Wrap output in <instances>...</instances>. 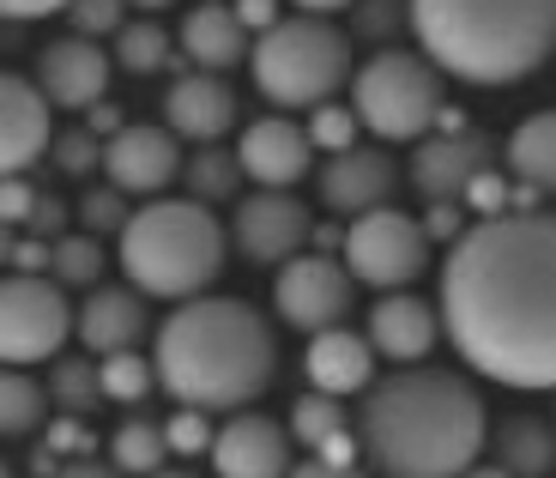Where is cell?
I'll list each match as a JSON object with an SVG mask.
<instances>
[{"mask_svg":"<svg viewBox=\"0 0 556 478\" xmlns=\"http://www.w3.org/2000/svg\"><path fill=\"white\" fill-rule=\"evenodd\" d=\"M345 267L376 291H405L430 267V230H424V218H412L400 206L363 212L345 230Z\"/></svg>","mask_w":556,"mask_h":478,"instance_id":"9c48e42d","label":"cell"},{"mask_svg":"<svg viewBox=\"0 0 556 478\" xmlns=\"http://www.w3.org/2000/svg\"><path fill=\"white\" fill-rule=\"evenodd\" d=\"M127 7H139V13H164V7H176V0H127Z\"/></svg>","mask_w":556,"mask_h":478,"instance_id":"f5cc1de1","label":"cell"},{"mask_svg":"<svg viewBox=\"0 0 556 478\" xmlns=\"http://www.w3.org/2000/svg\"><path fill=\"white\" fill-rule=\"evenodd\" d=\"M315 249L327 254V249H345V230H333V225H320L315 230Z\"/></svg>","mask_w":556,"mask_h":478,"instance_id":"f907efd6","label":"cell"},{"mask_svg":"<svg viewBox=\"0 0 556 478\" xmlns=\"http://www.w3.org/2000/svg\"><path fill=\"white\" fill-rule=\"evenodd\" d=\"M37 200H42V194L25 183V176H7V188H0V218H7V225H30Z\"/></svg>","mask_w":556,"mask_h":478,"instance_id":"ab89813d","label":"cell"},{"mask_svg":"<svg viewBox=\"0 0 556 478\" xmlns=\"http://www.w3.org/2000/svg\"><path fill=\"white\" fill-rule=\"evenodd\" d=\"M157 381L176 406L242 412L273 388L278 345L261 310L242 297H188L157 327Z\"/></svg>","mask_w":556,"mask_h":478,"instance_id":"3957f363","label":"cell"},{"mask_svg":"<svg viewBox=\"0 0 556 478\" xmlns=\"http://www.w3.org/2000/svg\"><path fill=\"white\" fill-rule=\"evenodd\" d=\"M508 169L520 183H532L539 194H556V110H539L508 134Z\"/></svg>","mask_w":556,"mask_h":478,"instance_id":"cb8c5ba5","label":"cell"},{"mask_svg":"<svg viewBox=\"0 0 556 478\" xmlns=\"http://www.w3.org/2000/svg\"><path fill=\"white\" fill-rule=\"evenodd\" d=\"M303 127H308V140H315V152L339 158V152H351V146H357L363 115H357V110H345V103H315Z\"/></svg>","mask_w":556,"mask_h":478,"instance_id":"836d02e7","label":"cell"},{"mask_svg":"<svg viewBox=\"0 0 556 478\" xmlns=\"http://www.w3.org/2000/svg\"><path fill=\"white\" fill-rule=\"evenodd\" d=\"M55 169H67V176H91V169L110 158V140L103 134H91V127H67V134H55Z\"/></svg>","mask_w":556,"mask_h":478,"instance_id":"e575fe53","label":"cell"},{"mask_svg":"<svg viewBox=\"0 0 556 478\" xmlns=\"http://www.w3.org/2000/svg\"><path fill=\"white\" fill-rule=\"evenodd\" d=\"M164 61H169V30L152 25V13L115 30V67H127V73H157Z\"/></svg>","mask_w":556,"mask_h":478,"instance_id":"1f68e13d","label":"cell"},{"mask_svg":"<svg viewBox=\"0 0 556 478\" xmlns=\"http://www.w3.org/2000/svg\"><path fill=\"white\" fill-rule=\"evenodd\" d=\"M164 127H176L181 140H194V146H218L237 127V91L206 67L181 73L164 98Z\"/></svg>","mask_w":556,"mask_h":478,"instance_id":"ac0fdd59","label":"cell"},{"mask_svg":"<svg viewBox=\"0 0 556 478\" xmlns=\"http://www.w3.org/2000/svg\"><path fill=\"white\" fill-rule=\"evenodd\" d=\"M442 327L496 388H556V212L478 218L447 249Z\"/></svg>","mask_w":556,"mask_h":478,"instance_id":"6da1fadb","label":"cell"},{"mask_svg":"<svg viewBox=\"0 0 556 478\" xmlns=\"http://www.w3.org/2000/svg\"><path fill=\"white\" fill-rule=\"evenodd\" d=\"M442 310H435L430 297H412V291H388L369 310V339H376V352L393 357V364H424L430 345L442 339Z\"/></svg>","mask_w":556,"mask_h":478,"instance_id":"44dd1931","label":"cell"},{"mask_svg":"<svg viewBox=\"0 0 556 478\" xmlns=\"http://www.w3.org/2000/svg\"><path fill=\"white\" fill-rule=\"evenodd\" d=\"M55 478H122V466H103V461H91V454H73L67 466H55Z\"/></svg>","mask_w":556,"mask_h":478,"instance_id":"bcb514c9","label":"cell"},{"mask_svg":"<svg viewBox=\"0 0 556 478\" xmlns=\"http://www.w3.org/2000/svg\"><path fill=\"white\" fill-rule=\"evenodd\" d=\"M357 0H296V13H320V18H333V13H351Z\"/></svg>","mask_w":556,"mask_h":478,"instance_id":"681fc988","label":"cell"},{"mask_svg":"<svg viewBox=\"0 0 556 478\" xmlns=\"http://www.w3.org/2000/svg\"><path fill=\"white\" fill-rule=\"evenodd\" d=\"M291 478H363L357 461H327V454H308V461L291 466Z\"/></svg>","mask_w":556,"mask_h":478,"instance_id":"ee69618b","label":"cell"},{"mask_svg":"<svg viewBox=\"0 0 556 478\" xmlns=\"http://www.w3.org/2000/svg\"><path fill=\"white\" fill-rule=\"evenodd\" d=\"M417 49L466 85H515L556 55V0H412Z\"/></svg>","mask_w":556,"mask_h":478,"instance_id":"277c9868","label":"cell"},{"mask_svg":"<svg viewBox=\"0 0 556 478\" xmlns=\"http://www.w3.org/2000/svg\"><path fill=\"white\" fill-rule=\"evenodd\" d=\"M242 158L237 152H224V146H200L194 164H188V194L194 200H237L242 188Z\"/></svg>","mask_w":556,"mask_h":478,"instance_id":"f546056e","label":"cell"},{"mask_svg":"<svg viewBox=\"0 0 556 478\" xmlns=\"http://www.w3.org/2000/svg\"><path fill=\"white\" fill-rule=\"evenodd\" d=\"M291 437H296V449H308V454L327 449L333 437H345V400L308 388V394L291 406Z\"/></svg>","mask_w":556,"mask_h":478,"instance_id":"83f0119b","label":"cell"},{"mask_svg":"<svg viewBox=\"0 0 556 478\" xmlns=\"http://www.w3.org/2000/svg\"><path fill=\"white\" fill-rule=\"evenodd\" d=\"M496 466H508L515 478H544L556 466V430L539 418H508L496 430Z\"/></svg>","mask_w":556,"mask_h":478,"instance_id":"d4e9b609","label":"cell"},{"mask_svg":"<svg viewBox=\"0 0 556 478\" xmlns=\"http://www.w3.org/2000/svg\"><path fill=\"white\" fill-rule=\"evenodd\" d=\"M61 225H67V206H61L55 194H42V200H37V212H30V237L55 242V237H61Z\"/></svg>","mask_w":556,"mask_h":478,"instance_id":"7bdbcfd3","label":"cell"},{"mask_svg":"<svg viewBox=\"0 0 556 478\" xmlns=\"http://www.w3.org/2000/svg\"><path fill=\"white\" fill-rule=\"evenodd\" d=\"M55 394H49V381H37L30 369H7L0 376V430L7 437H30L42 418H49Z\"/></svg>","mask_w":556,"mask_h":478,"instance_id":"484cf974","label":"cell"},{"mask_svg":"<svg viewBox=\"0 0 556 478\" xmlns=\"http://www.w3.org/2000/svg\"><path fill=\"white\" fill-rule=\"evenodd\" d=\"M351 110L388 146L430 140L442 122V67L424 49H381L351 73Z\"/></svg>","mask_w":556,"mask_h":478,"instance_id":"52a82bcc","label":"cell"},{"mask_svg":"<svg viewBox=\"0 0 556 478\" xmlns=\"http://www.w3.org/2000/svg\"><path fill=\"white\" fill-rule=\"evenodd\" d=\"M134 339H146V291L98 285L79 310V345L91 357H110V352H134Z\"/></svg>","mask_w":556,"mask_h":478,"instance_id":"7402d4cb","label":"cell"},{"mask_svg":"<svg viewBox=\"0 0 556 478\" xmlns=\"http://www.w3.org/2000/svg\"><path fill=\"white\" fill-rule=\"evenodd\" d=\"M181 55L206 73H224V67H237V61H249L254 42H249L242 13L237 7H218V0H200L194 13L181 18Z\"/></svg>","mask_w":556,"mask_h":478,"instance_id":"603a6c76","label":"cell"},{"mask_svg":"<svg viewBox=\"0 0 556 478\" xmlns=\"http://www.w3.org/2000/svg\"><path fill=\"white\" fill-rule=\"evenodd\" d=\"M49 273H55L67 291H91V285H103V237H91V230H79V237H55V261H49Z\"/></svg>","mask_w":556,"mask_h":478,"instance_id":"4dcf8cb0","label":"cell"},{"mask_svg":"<svg viewBox=\"0 0 556 478\" xmlns=\"http://www.w3.org/2000/svg\"><path fill=\"white\" fill-rule=\"evenodd\" d=\"M508 200H515V188L502 183L496 169H484V176H478V183L466 188V206H472L478 218H502V212H508Z\"/></svg>","mask_w":556,"mask_h":478,"instance_id":"f35d334b","label":"cell"},{"mask_svg":"<svg viewBox=\"0 0 556 478\" xmlns=\"http://www.w3.org/2000/svg\"><path fill=\"white\" fill-rule=\"evenodd\" d=\"M237 13L249 30H273L278 25V0H237Z\"/></svg>","mask_w":556,"mask_h":478,"instance_id":"7dc6e473","label":"cell"},{"mask_svg":"<svg viewBox=\"0 0 556 478\" xmlns=\"http://www.w3.org/2000/svg\"><path fill=\"white\" fill-rule=\"evenodd\" d=\"M230 237H237L242 261H254V267H285V261L303 254V242H315V225H308L303 200L266 188V194H242L237 200Z\"/></svg>","mask_w":556,"mask_h":478,"instance_id":"8fae6325","label":"cell"},{"mask_svg":"<svg viewBox=\"0 0 556 478\" xmlns=\"http://www.w3.org/2000/svg\"><path fill=\"white\" fill-rule=\"evenodd\" d=\"M49 394H55V406H61V412L85 418V412H91V406L103 400V376H98V364H85V357H55Z\"/></svg>","mask_w":556,"mask_h":478,"instance_id":"d6a6232c","label":"cell"},{"mask_svg":"<svg viewBox=\"0 0 556 478\" xmlns=\"http://www.w3.org/2000/svg\"><path fill=\"white\" fill-rule=\"evenodd\" d=\"M152 478H188V473H152Z\"/></svg>","mask_w":556,"mask_h":478,"instance_id":"db71d44e","label":"cell"},{"mask_svg":"<svg viewBox=\"0 0 556 478\" xmlns=\"http://www.w3.org/2000/svg\"><path fill=\"white\" fill-rule=\"evenodd\" d=\"M393 183H400V169L381 146H351V152L327 158V169H320V206L333 218H363V212L388 206Z\"/></svg>","mask_w":556,"mask_h":478,"instance_id":"2e32d148","label":"cell"},{"mask_svg":"<svg viewBox=\"0 0 556 478\" xmlns=\"http://www.w3.org/2000/svg\"><path fill=\"white\" fill-rule=\"evenodd\" d=\"M376 339L369 334H351V327H327V334L308 339L303 352V369H308V388H320V394H369L376 388Z\"/></svg>","mask_w":556,"mask_h":478,"instance_id":"ffe728a7","label":"cell"},{"mask_svg":"<svg viewBox=\"0 0 556 478\" xmlns=\"http://www.w3.org/2000/svg\"><path fill=\"white\" fill-rule=\"evenodd\" d=\"M98 376H103V400H115V406H139L152 388H164L157 381V357H139V352L98 357Z\"/></svg>","mask_w":556,"mask_h":478,"instance_id":"f1b7e54d","label":"cell"},{"mask_svg":"<svg viewBox=\"0 0 556 478\" xmlns=\"http://www.w3.org/2000/svg\"><path fill=\"white\" fill-rule=\"evenodd\" d=\"M466 478H515V473H508V466H472Z\"/></svg>","mask_w":556,"mask_h":478,"instance_id":"816d5d0a","label":"cell"},{"mask_svg":"<svg viewBox=\"0 0 556 478\" xmlns=\"http://www.w3.org/2000/svg\"><path fill=\"white\" fill-rule=\"evenodd\" d=\"M357 30L363 37H388V30H400V7H393V0H357Z\"/></svg>","mask_w":556,"mask_h":478,"instance_id":"b9f144b4","label":"cell"},{"mask_svg":"<svg viewBox=\"0 0 556 478\" xmlns=\"http://www.w3.org/2000/svg\"><path fill=\"white\" fill-rule=\"evenodd\" d=\"M169 454V437H164V424H146V418H127L122 430L110 437V461L122 466L127 478H152L157 466H164Z\"/></svg>","mask_w":556,"mask_h":478,"instance_id":"4316f807","label":"cell"},{"mask_svg":"<svg viewBox=\"0 0 556 478\" xmlns=\"http://www.w3.org/2000/svg\"><path fill=\"white\" fill-rule=\"evenodd\" d=\"M490 169V140L472 127H442L412 152V188L424 200H466V188Z\"/></svg>","mask_w":556,"mask_h":478,"instance_id":"4fadbf2b","label":"cell"},{"mask_svg":"<svg viewBox=\"0 0 556 478\" xmlns=\"http://www.w3.org/2000/svg\"><path fill=\"white\" fill-rule=\"evenodd\" d=\"M122 7L127 0H73L67 18H73L79 37H115V30H122Z\"/></svg>","mask_w":556,"mask_h":478,"instance_id":"74e56055","label":"cell"},{"mask_svg":"<svg viewBox=\"0 0 556 478\" xmlns=\"http://www.w3.org/2000/svg\"><path fill=\"white\" fill-rule=\"evenodd\" d=\"M122 127H127V122H122V110H115L110 98H103L98 110H91V134H103V140H115V134H122Z\"/></svg>","mask_w":556,"mask_h":478,"instance_id":"c3c4849f","label":"cell"},{"mask_svg":"<svg viewBox=\"0 0 556 478\" xmlns=\"http://www.w3.org/2000/svg\"><path fill=\"white\" fill-rule=\"evenodd\" d=\"M351 279L357 273L339 267L333 254H296L273 279V310L291 327H303V334H327V327H339L351 315V297H357Z\"/></svg>","mask_w":556,"mask_h":478,"instance_id":"30bf717a","label":"cell"},{"mask_svg":"<svg viewBox=\"0 0 556 478\" xmlns=\"http://www.w3.org/2000/svg\"><path fill=\"white\" fill-rule=\"evenodd\" d=\"M79 225L91 230V237H110V230L122 237V230L134 225V212H127L122 188H115V183H110V188H91V194L79 200Z\"/></svg>","mask_w":556,"mask_h":478,"instance_id":"d590c367","label":"cell"},{"mask_svg":"<svg viewBox=\"0 0 556 478\" xmlns=\"http://www.w3.org/2000/svg\"><path fill=\"white\" fill-rule=\"evenodd\" d=\"M237 158L261 188H296L308 176V164H315V140H308V127L266 115V122H249Z\"/></svg>","mask_w":556,"mask_h":478,"instance_id":"d6986e66","label":"cell"},{"mask_svg":"<svg viewBox=\"0 0 556 478\" xmlns=\"http://www.w3.org/2000/svg\"><path fill=\"white\" fill-rule=\"evenodd\" d=\"M110 67L115 61L98 49V37H79V30L37 49V85L55 110H98L110 98Z\"/></svg>","mask_w":556,"mask_h":478,"instance_id":"7c38bea8","label":"cell"},{"mask_svg":"<svg viewBox=\"0 0 556 478\" xmlns=\"http://www.w3.org/2000/svg\"><path fill=\"white\" fill-rule=\"evenodd\" d=\"M55 152V122H49V91L25 73L0 79V169L25 176L37 158Z\"/></svg>","mask_w":556,"mask_h":478,"instance_id":"5bb4252c","label":"cell"},{"mask_svg":"<svg viewBox=\"0 0 556 478\" xmlns=\"http://www.w3.org/2000/svg\"><path fill=\"white\" fill-rule=\"evenodd\" d=\"M357 437L381 478H466L490 442V418L466 376L405 369L363 394Z\"/></svg>","mask_w":556,"mask_h":478,"instance_id":"7a4b0ae2","label":"cell"},{"mask_svg":"<svg viewBox=\"0 0 556 478\" xmlns=\"http://www.w3.org/2000/svg\"><path fill=\"white\" fill-rule=\"evenodd\" d=\"M212 466L218 478H291V437L261 412H237L212 442Z\"/></svg>","mask_w":556,"mask_h":478,"instance_id":"e0dca14e","label":"cell"},{"mask_svg":"<svg viewBox=\"0 0 556 478\" xmlns=\"http://www.w3.org/2000/svg\"><path fill=\"white\" fill-rule=\"evenodd\" d=\"M122 273L134 291L188 303L224 273V225L206 200H152L122 230Z\"/></svg>","mask_w":556,"mask_h":478,"instance_id":"5b68a950","label":"cell"},{"mask_svg":"<svg viewBox=\"0 0 556 478\" xmlns=\"http://www.w3.org/2000/svg\"><path fill=\"white\" fill-rule=\"evenodd\" d=\"M424 230H430V242H435V237L459 242L472 225H459V200H430V212H424Z\"/></svg>","mask_w":556,"mask_h":478,"instance_id":"60d3db41","label":"cell"},{"mask_svg":"<svg viewBox=\"0 0 556 478\" xmlns=\"http://www.w3.org/2000/svg\"><path fill=\"white\" fill-rule=\"evenodd\" d=\"M164 437L176 454H212V442H218V430L206 424V412L200 406H176V418L164 424Z\"/></svg>","mask_w":556,"mask_h":478,"instance_id":"8d00e7d4","label":"cell"},{"mask_svg":"<svg viewBox=\"0 0 556 478\" xmlns=\"http://www.w3.org/2000/svg\"><path fill=\"white\" fill-rule=\"evenodd\" d=\"M79 339V315L67 310L55 273H7L0 291V357L13 369L55 364L61 345Z\"/></svg>","mask_w":556,"mask_h":478,"instance_id":"ba28073f","label":"cell"},{"mask_svg":"<svg viewBox=\"0 0 556 478\" xmlns=\"http://www.w3.org/2000/svg\"><path fill=\"white\" fill-rule=\"evenodd\" d=\"M254 91L278 110H315V103H333V91L351 73V42L333 18L320 13H296L278 18L273 30L254 37Z\"/></svg>","mask_w":556,"mask_h":478,"instance_id":"8992f818","label":"cell"},{"mask_svg":"<svg viewBox=\"0 0 556 478\" xmlns=\"http://www.w3.org/2000/svg\"><path fill=\"white\" fill-rule=\"evenodd\" d=\"M181 134L176 127H152V122H127L110 140L103 158V176H110L122 194H164L181 169Z\"/></svg>","mask_w":556,"mask_h":478,"instance_id":"9a60e30c","label":"cell"},{"mask_svg":"<svg viewBox=\"0 0 556 478\" xmlns=\"http://www.w3.org/2000/svg\"><path fill=\"white\" fill-rule=\"evenodd\" d=\"M7 7V18H18V25H30V18H49V13H67L73 0H0Z\"/></svg>","mask_w":556,"mask_h":478,"instance_id":"f6af8a7d","label":"cell"}]
</instances>
